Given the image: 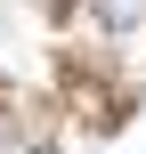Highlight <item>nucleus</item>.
<instances>
[{"label": "nucleus", "instance_id": "f257e3e1", "mask_svg": "<svg viewBox=\"0 0 146 154\" xmlns=\"http://www.w3.org/2000/svg\"><path fill=\"white\" fill-rule=\"evenodd\" d=\"M98 16L106 24H138V0H98Z\"/></svg>", "mask_w": 146, "mask_h": 154}]
</instances>
